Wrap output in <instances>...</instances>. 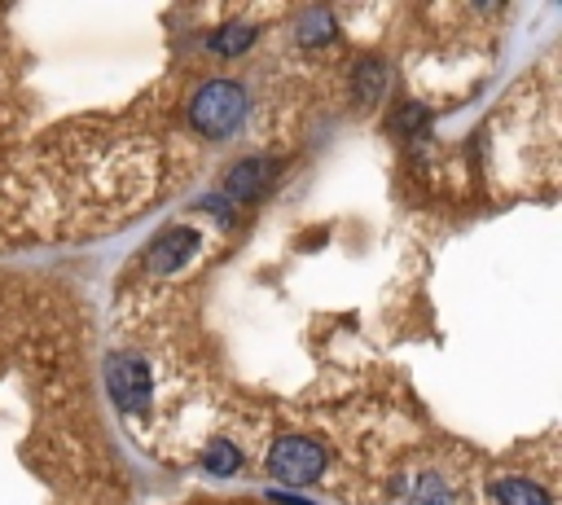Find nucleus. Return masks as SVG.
Returning <instances> with one entry per match:
<instances>
[{
  "instance_id": "obj_1",
  "label": "nucleus",
  "mask_w": 562,
  "mask_h": 505,
  "mask_svg": "<svg viewBox=\"0 0 562 505\" xmlns=\"http://www.w3.org/2000/svg\"><path fill=\"white\" fill-rule=\"evenodd\" d=\"M246 110H250V97H246V88L233 83V79H206V83H198V88L189 92V101H184L189 127H193L198 136H206V141L233 136V132L246 123Z\"/></svg>"
},
{
  "instance_id": "obj_2",
  "label": "nucleus",
  "mask_w": 562,
  "mask_h": 505,
  "mask_svg": "<svg viewBox=\"0 0 562 505\" xmlns=\"http://www.w3.org/2000/svg\"><path fill=\"white\" fill-rule=\"evenodd\" d=\"M105 391L114 400L119 413L127 417H145L149 404H154V378H149V364L136 356V351H114L105 360Z\"/></svg>"
},
{
  "instance_id": "obj_3",
  "label": "nucleus",
  "mask_w": 562,
  "mask_h": 505,
  "mask_svg": "<svg viewBox=\"0 0 562 505\" xmlns=\"http://www.w3.org/2000/svg\"><path fill=\"white\" fill-rule=\"evenodd\" d=\"M263 465H268V474H277L281 483H316V479L325 474L329 457H325V448H321L316 439H307V435H281V439L268 448Z\"/></svg>"
},
{
  "instance_id": "obj_4",
  "label": "nucleus",
  "mask_w": 562,
  "mask_h": 505,
  "mask_svg": "<svg viewBox=\"0 0 562 505\" xmlns=\"http://www.w3.org/2000/svg\"><path fill=\"white\" fill-rule=\"evenodd\" d=\"M277 176V162L268 154H246L228 167V180H224V198L228 202H255Z\"/></svg>"
},
{
  "instance_id": "obj_5",
  "label": "nucleus",
  "mask_w": 562,
  "mask_h": 505,
  "mask_svg": "<svg viewBox=\"0 0 562 505\" xmlns=\"http://www.w3.org/2000/svg\"><path fill=\"white\" fill-rule=\"evenodd\" d=\"M198 233L193 228H167L158 242H154V250H149V268L154 272H176L193 250H198Z\"/></svg>"
},
{
  "instance_id": "obj_6",
  "label": "nucleus",
  "mask_w": 562,
  "mask_h": 505,
  "mask_svg": "<svg viewBox=\"0 0 562 505\" xmlns=\"http://www.w3.org/2000/svg\"><path fill=\"white\" fill-rule=\"evenodd\" d=\"M386 61H378V57H364V61H356V70H351V92H356V101L360 105H378L382 101V92H386Z\"/></svg>"
},
{
  "instance_id": "obj_7",
  "label": "nucleus",
  "mask_w": 562,
  "mask_h": 505,
  "mask_svg": "<svg viewBox=\"0 0 562 505\" xmlns=\"http://www.w3.org/2000/svg\"><path fill=\"white\" fill-rule=\"evenodd\" d=\"M250 44H255V26H250V22H228V26H220V31L206 35V48L220 53V57H237V53H246Z\"/></svg>"
},
{
  "instance_id": "obj_8",
  "label": "nucleus",
  "mask_w": 562,
  "mask_h": 505,
  "mask_svg": "<svg viewBox=\"0 0 562 505\" xmlns=\"http://www.w3.org/2000/svg\"><path fill=\"white\" fill-rule=\"evenodd\" d=\"M496 505H553V501L531 479H501L496 483Z\"/></svg>"
},
{
  "instance_id": "obj_9",
  "label": "nucleus",
  "mask_w": 562,
  "mask_h": 505,
  "mask_svg": "<svg viewBox=\"0 0 562 505\" xmlns=\"http://www.w3.org/2000/svg\"><path fill=\"white\" fill-rule=\"evenodd\" d=\"M294 35H299V44H329L334 35H338V26H334V13L329 9H307L303 18H299V26H294Z\"/></svg>"
},
{
  "instance_id": "obj_10",
  "label": "nucleus",
  "mask_w": 562,
  "mask_h": 505,
  "mask_svg": "<svg viewBox=\"0 0 562 505\" xmlns=\"http://www.w3.org/2000/svg\"><path fill=\"white\" fill-rule=\"evenodd\" d=\"M408 496H413V501H422V505H448V501H452L448 483H443L439 474H430V470L408 479Z\"/></svg>"
},
{
  "instance_id": "obj_11",
  "label": "nucleus",
  "mask_w": 562,
  "mask_h": 505,
  "mask_svg": "<svg viewBox=\"0 0 562 505\" xmlns=\"http://www.w3.org/2000/svg\"><path fill=\"white\" fill-rule=\"evenodd\" d=\"M202 465H206L211 474H237L241 452H237V444H228V439H211V448H206Z\"/></svg>"
}]
</instances>
